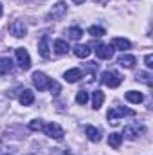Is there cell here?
Here are the masks:
<instances>
[{"label": "cell", "mask_w": 153, "mask_h": 155, "mask_svg": "<svg viewBox=\"0 0 153 155\" xmlns=\"http://www.w3.org/2000/svg\"><path fill=\"white\" fill-rule=\"evenodd\" d=\"M90 52H92V49L88 47V45H76L74 47V54H76L77 58H88L90 56Z\"/></svg>", "instance_id": "cell-17"}, {"label": "cell", "mask_w": 153, "mask_h": 155, "mask_svg": "<svg viewBox=\"0 0 153 155\" xmlns=\"http://www.w3.org/2000/svg\"><path fill=\"white\" fill-rule=\"evenodd\" d=\"M101 81H103V85H106L110 88H115V87H119L122 83V76L117 71H105L101 74Z\"/></svg>", "instance_id": "cell-2"}, {"label": "cell", "mask_w": 153, "mask_h": 155, "mask_svg": "<svg viewBox=\"0 0 153 155\" xmlns=\"http://www.w3.org/2000/svg\"><path fill=\"white\" fill-rule=\"evenodd\" d=\"M43 134L45 135H49L50 139H63V135H65V130L58 124V123H47V124H43Z\"/></svg>", "instance_id": "cell-3"}, {"label": "cell", "mask_w": 153, "mask_h": 155, "mask_svg": "<svg viewBox=\"0 0 153 155\" xmlns=\"http://www.w3.org/2000/svg\"><path fill=\"white\" fill-rule=\"evenodd\" d=\"M86 101H88V94H86L85 90H79L76 94V103L77 105H85Z\"/></svg>", "instance_id": "cell-26"}, {"label": "cell", "mask_w": 153, "mask_h": 155, "mask_svg": "<svg viewBox=\"0 0 153 155\" xmlns=\"http://www.w3.org/2000/svg\"><path fill=\"white\" fill-rule=\"evenodd\" d=\"M18 99H20V103H22L24 107H29V105H33V103H34V92H33V90H29V88H24Z\"/></svg>", "instance_id": "cell-10"}, {"label": "cell", "mask_w": 153, "mask_h": 155, "mask_svg": "<svg viewBox=\"0 0 153 155\" xmlns=\"http://www.w3.org/2000/svg\"><path fill=\"white\" fill-rule=\"evenodd\" d=\"M124 99H126V101H130V103L139 105V103H142V101H144V96H142L141 92H137V90H128V92L124 94Z\"/></svg>", "instance_id": "cell-11"}, {"label": "cell", "mask_w": 153, "mask_h": 155, "mask_svg": "<svg viewBox=\"0 0 153 155\" xmlns=\"http://www.w3.org/2000/svg\"><path fill=\"white\" fill-rule=\"evenodd\" d=\"M13 71V61L11 58H0V72L2 74H9Z\"/></svg>", "instance_id": "cell-19"}, {"label": "cell", "mask_w": 153, "mask_h": 155, "mask_svg": "<svg viewBox=\"0 0 153 155\" xmlns=\"http://www.w3.org/2000/svg\"><path fill=\"white\" fill-rule=\"evenodd\" d=\"M144 63H146V67H148V69H151V67H153V54H146Z\"/></svg>", "instance_id": "cell-28"}, {"label": "cell", "mask_w": 153, "mask_h": 155, "mask_svg": "<svg viewBox=\"0 0 153 155\" xmlns=\"http://www.w3.org/2000/svg\"><path fill=\"white\" fill-rule=\"evenodd\" d=\"M63 155H72V153H70V152H65V153H63Z\"/></svg>", "instance_id": "cell-31"}, {"label": "cell", "mask_w": 153, "mask_h": 155, "mask_svg": "<svg viewBox=\"0 0 153 155\" xmlns=\"http://www.w3.org/2000/svg\"><path fill=\"white\" fill-rule=\"evenodd\" d=\"M16 60H18V65H20L22 71H29L31 69V56H29L27 49L18 47L16 49Z\"/></svg>", "instance_id": "cell-5"}, {"label": "cell", "mask_w": 153, "mask_h": 155, "mask_svg": "<svg viewBox=\"0 0 153 155\" xmlns=\"http://www.w3.org/2000/svg\"><path fill=\"white\" fill-rule=\"evenodd\" d=\"M112 47L117 49V51H128L132 47V43H130V40H126V38H114L112 40Z\"/></svg>", "instance_id": "cell-15"}, {"label": "cell", "mask_w": 153, "mask_h": 155, "mask_svg": "<svg viewBox=\"0 0 153 155\" xmlns=\"http://www.w3.org/2000/svg\"><path fill=\"white\" fill-rule=\"evenodd\" d=\"M137 81H141V83L151 87L153 85V76L150 74V72H139V74H137Z\"/></svg>", "instance_id": "cell-23"}, {"label": "cell", "mask_w": 153, "mask_h": 155, "mask_svg": "<svg viewBox=\"0 0 153 155\" xmlns=\"http://www.w3.org/2000/svg\"><path fill=\"white\" fill-rule=\"evenodd\" d=\"M9 33L15 36V38H24L27 35V25L22 22V20H15L9 24Z\"/></svg>", "instance_id": "cell-6"}, {"label": "cell", "mask_w": 153, "mask_h": 155, "mask_svg": "<svg viewBox=\"0 0 153 155\" xmlns=\"http://www.w3.org/2000/svg\"><path fill=\"white\" fill-rule=\"evenodd\" d=\"M54 51H56L58 54H67V52H69V43H67L65 40H56V41H54Z\"/></svg>", "instance_id": "cell-21"}, {"label": "cell", "mask_w": 153, "mask_h": 155, "mask_svg": "<svg viewBox=\"0 0 153 155\" xmlns=\"http://www.w3.org/2000/svg\"><path fill=\"white\" fill-rule=\"evenodd\" d=\"M119 65L124 67V69H133V67H135V56H132V54L121 56V58H119Z\"/></svg>", "instance_id": "cell-16"}, {"label": "cell", "mask_w": 153, "mask_h": 155, "mask_svg": "<svg viewBox=\"0 0 153 155\" xmlns=\"http://www.w3.org/2000/svg\"><path fill=\"white\" fill-rule=\"evenodd\" d=\"M88 35H92L94 38H101L103 35H106V31H105L103 27H99V25H92V27L88 29Z\"/></svg>", "instance_id": "cell-24"}, {"label": "cell", "mask_w": 153, "mask_h": 155, "mask_svg": "<svg viewBox=\"0 0 153 155\" xmlns=\"http://www.w3.org/2000/svg\"><path fill=\"white\" fill-rule=\"evenodd\" d=\"M29 128H31V130H34V132H36V130H41V128H43V123H41V121H40V119H36V121H31V123H29Z\"/></svg>", "instance_id": "cell-27"}, {"label": "cell", "mask_w": 153, "mask_h": 155, "mask_svg": "<svg viewBox=\"0 0 153 155\" xmlns=\"http://www.w3.org/2000/svg\"><path fill=\"white\" fill-rule=\"evenodd\" d=\"M67 11H69L67 4H65V2H58V4L52 5V9H50V13H49V18H50V20H61V18L67 15Z\"/></svg>", "instance_id": "cell-7"}, {"label": "cell", "mask_w": 153, "mask_h": 155, "mask_svg": "<svg viewBox=\"0 0 153 155\" xmlns=\"http://www.w3.org/2000/svg\"><path fill=\"white\" fill-rule=\"evenodd\" d=\"M47 88L56 96V94H60L61 92V87H60V83L58 81H54V79H49V83H47Z\"/></svg>", "instance_id": "cell-25"}, {"label": "cell", "mask_w": 153, "mask_h": 155, "mask_svg": "<svg viewBox=\"0 0 153 155\" xmlns=\"http://www.w3.org/2000/svg\"><path fill=\"white\" fill-rule=\"evenodd\" d=\"M142 132H144V126H142L141 123H130V124H126V126H124L122 135H124L126 139L133 141V139H137Z\"/></svg>", "instance_id": "cell-4"}, {"label": "cell", "mask_w": 153, "mask_h": 155, "mask_svg": "<svg viewBox=\"0 0 153 155\" xmlns=\"http://www.w3.org/2000/svg\"><path fill=\"white\" fill-rule=\"evenodd\" d=\"M74 4H77V5H81V4H85V0H72Z\"/></svg>", "instance_id": "cell-29"}, {"label": "cell", "mask_w": 153, "mask_h": 155, "mask_svg": "<svg viewBox=\"0 0 153 155\" xmlns=\"http://www.w3.org/2000/svg\"><path fill=\"white\" fill-rule=\"evenodd\" d=\"M103 103H105V94L101 90H96L92 94V107H94V110H99L103 107Z\"/></svg>", "instance_id": "cell-14"}, {"label": "cell", "mask_w": 153, "mask_h": 155, "mask_svg": "<svg viewBox=\"0 0 153 155\" xmlns=\"http://www.w3.org/2000/svg\"><path fill=\"white\" fill-rule=\"evenodd\" d=\"M67 36H69L70 40H81V36H83V29L77 27V25L69 27V29H67Z\"/></svg>", "instance_id": "cell-22"}, {"label": "cell", "mask_w": 153, "mask_h": 155, "mask_svg": "<svg viewBox=\"0 0 153 155\" xmlns=\"http://www.w3.org/2000/svg\"><path fill=\"white\" fill-rule=\"evenodd\" d=\"M121 143H122V135H121V134H110V135H108V146H112V148H115V150H117V148H119V146H121Z\"/></svg>", "instance_id": "cell-20"}, {"label": "cell", "mask_w": 153, "mask_h": 155, "mask_svg": "<svg viewBox=\"0 0 153 155\" xmlns=\"http://www.w3.org/2000/svg\"><path fill=\"white\" fill-rule=\"evenodd\" d=\"M4 15V7H2V4H0V16Z\"/></svg>", "instance_id": "cell-30"}, {"label": "cell", "mask_w": 153, "mask_h": 155, "mask_svg": "<svg viewBox=\"0 0 153 155\" xmlns=\"http://www.w3.org/2000/svg\"><path fill=\"white\" fill-rule=\"evenodd\" d=\"M128 116H135V112L133 110H130V108H124V107H114V108H110L108 110V121L112 123V124H117L119 123V119H122V117H128Z\"/></svg>", "instance_id": "cell-1"}, {"label": "cell", "mask_w": 153, "mask_h": 155, "mask_svg": "<svg viewBox=\"0 0 153 155\" xmlns=\"http://www.w3.org/2000/svg\"><path fill=\"white\" fill-rule=\"evenodd\" d=\"M38 52L41 58H49L50 56V49H49V36H43L38 43Z\"/></svg>", "instance_id": "cell-12"}, {"label": "cell", "mask_w": 153, "mask_h": 155, "mask_svg": "<svg viewBox=\"0 0 153 155\" xmlns=\"http://www.w3.org/2000/svg\"><path fill=\"white\" fill-rule=\"evenodd\" d=\"M114 47L112 45H105V43H101V45H97L96 47V56L97 58H101V60H110L112 56H114Z\"/></svg>", "instance_id": "cell-8"}, {"label": "cell", "mask_w": 153, "mask_h": 155, "mask_svg": "<svg viewBox=\"0 0 153 155\" xmlns=\"http://www.w3.org/2000/svg\"><path fill=\"white\" fill-rule=\"evenodd\" d=\"M63 78H65V81H69V83H76L77 79L81 78V71H79V69H70V71H67V72L63 74Z\"/></svg>", "instance_id": "cell-18"}, {"label": "cell", "mask_w": 153, "mask_h": 155, "mask_svg": "<svg viewBox=\"0 0 153 155\" xmlns=\"http://www.w3.org/2000/svg\"><path fill=\"white\" fill-rule=\"evenodd\" d=\"M85 135L88 137V141H92V143H99V139H101V134H99V130L97 128H94V126H85Z\"/></svg>", "instance_id": "cell-13"}, {"label": "cell", "mask_w": 153, "mask_h": 155, "mask_svg": "<svg viewBox=\"0 0 153 155\" xmlns=\"http://www.w3.org/2000/svg\"><path fill=\"white\" fill-rule=\"evenodd\" d=\"M5 155H9V153H5Z\"/></svg>", "instance_id": "cell-32"}, {"label": "cell", "mask_w": 153, "mask_h": 155, "mask_svg": "<svg viewBox=\"0 0 153 155\" xmlns=\"http://www.w3.org/2000/svg\"><path fill=\"white\" fill-rule=\"evenodd\" d=\"M47 83H49V78L45 76L43 72H40V71H36V72L33 74V85H34V87L38 88L40 92L47 88Z\"/></svg>", "instance_id": "cell-9"}]
</instances>
